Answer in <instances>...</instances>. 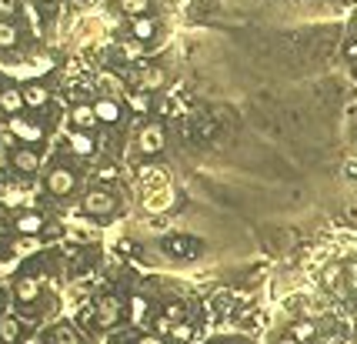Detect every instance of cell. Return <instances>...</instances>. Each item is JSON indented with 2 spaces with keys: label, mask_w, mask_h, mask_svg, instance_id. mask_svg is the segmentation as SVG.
Wrapping results in <instances>:
<instances>
[{
  "label": "cell",
  "mask_w": 357,
  "mask_h": 344,
  "mask_svg": "<svg viewBox=\"0 0 357 344\" xmlns=\"http://www.w3.org/2000/svg\"><path fill=\"white\" fill-rule=\"evenodd\" d=\"M151 7H154V0H117V10H120L127 20L151 17Z\"/></svg>",
  "instance_id": "cell-14"
},
{
  "label": "cell",
  "mask_w": 357,
  "mask_h": 344,
  "mask_svg": "<svg viewBox=\"0 0 357 344\" xmlns=\"http://www.w3.org/2000/svg\"><path fill=\"white\" fill-rule=\"evenodd\" d=\"M97 325L100 327H113L120 321V314H124V305H120V298L117 294H104V298H97Z\"/></svg>",
  "instance_id": "cell-4"
},
{
  "label": "cell",
  "mask_w": 357,
  "mask_h": 344,
  "mask_svg": "<svg viewBox=\"0 0 357 344\" xmlns=\"http://www.w3.org/2000/svg\"><path fill=\"white\" fill-rule=\"evenodd\" d=\"M117 51H120V57H127V60H140L144 57V44H137V40H120V47H117Z\"/></svg>",
  "instance_id": "cell-24"
},
{
  "label": "cell",
  "mask_w": 357,
  "mask_h": 344,
  "mask_svg": "<svg viewBox=\"0 0 357 344\" xmlns=\"http://www.w3.org/2000/svg\"><path fill=\"white\" fill-rule=\"evenodd\" d=\"M20 91H24V104L30 111H40V107L51 104V87H44V84H24Z\"/></svg>",
  "instance_id": "cell-10"
},
{
  "label": "cell",
  "mask_w": 357,
  "mask_h": 344,
  "mask_svg": "<svg viewBox=\"0 0 357 344\" xmlns=\"http://www.w3.org/2000/svg\"><path fill=\"white\" fill-rule=\"evenodd\" d=\"M94 114L100 124H120V117H124V107H120V100L117 97H97L94 100Z\"/></svg>",
  "instance_id": "cell-7"
},
{
  "label": "cell",
  "mask_w": 357,
  "mask_h": 344,
  "mask_svg": "<svg viewBox=\"0 0 357 344\" xmlns=\"http://www.w3.org/2000/svg\"><path fill=\"white\" fill-rule=\"evenodd\" d=\"M340 344H357V341H340Z\"/></svg>",
  "instance_id": "cell-35"
},
{
  "label": "cell",
  "mask_w": 357,
  "mask_h": 344,
  "mask_svg": "<svg viewBox=\"0 0 357 344\" xmlns=\"http://www.w3.org/2000/svg\"><path fill=\"white\" fill-rule=\"evenodd\" d=\"M210 344H217V341H210Z\"/></svg>",
  "instance_id": "cell-36"
},
{
  "label": "cell",
  "mask_w": 357,
  "mask_h": 344,
  "mask_svg": "<svg viewBox=\"0 0 357 344\" xmlns=\"http://www.w3.org/2000/svg\"><path fill=\"white\" fill-rule=\"evenodd\" d=\"M14 228H17V234H24V237H34V234L44 230V217H40L37 210H24V214H17Z\"/></svg>",
  "instance_id": "cell-13"
},
{
  "label": "cell",
  "mask_w": 357,
  "mask_h": 344,
  "mask_svg": "<svg viewBox=\"0 0 357 344\" xmlns=\"http://www.w3.org/2000/svg\"><path fill=\"white\" fill-rule=\"evenodd\" d=\"M340 278H344V268H340V264H331V268L324 271V284L331 287V291H338V294H344V284H340Z\"/></svg>",
  "instance_id": "cell-23"
},
{
  "label": "cell",
  "mask_w": 357,
  "mask_h": 344,
  "mask_svg": "<svg viewBox=\"0 0 357 344\" xmlns=\"http://www.w3.org/2000/svg\"><path fill=\"white\" fill-rule=\"evenodd\" d=\"M10 164H14L20 174H34L40 168V154L34 151V147H17V151L10 154Z\"/></svg>",
  "instance_id": "cell-11"
},
{
  "label": "cell",
  "mask_w": 357,
  "mask_h": 344,
  "mask_svg": "<svg viewBox=\"0 0 357 344\" xmlns=\"http://www.w3.org/2000/svg\"><path fill=\"white\" fill-rule=\"evenodd\" d=\"M170 338H174V341H187V338H190V325H187V321L174 325V331H170Z\"/></svg>",
  "instance_id": "cell-29"
},
{
  "label": "cell",
  "mask_w": 357,
  "mask_h": 344,
  "mask_svg": "<svg viewBox=\"0 0 357 344\" xmlns=\"http://www.w3.org/2000/svg\"><path fill=\"white\" fill-rule=\"evenodd\" d=\"M80 208H84V214H91V217H111L113 210H117V197L107 188H91V191L84 194Z\"/></svg>",
  "instance_id": "cell-2"
},
{
  "label": "cell",
  "mask_w": 357,
  "mask_h": 344,
  "mask_svg": "<svg viewBox=\"0 0 357 344\" xmlns=\"http://www.w3.org/2000/svg\"><path fill=\"white\" fill-rule=\"evenodd\" d=\"M351 77H354V80H357V60H354V64H351Z\"/></svg>",
  "instance_id": "cell-34"
},
{
  "label": "cell",
  "mask_w": 357,
  "mask_h": 344,
  "mask_svg": "<svg viewBox=\"0 0 357 344\" xmlns=\"http://www.w3.org/2000/svg\"><path fill=\"white\" fill-rule=\"evenodd\" d=\"M127 104H131V111H137V114H147L151 111V94L134 91V94H127Z\"/></svg>",
  "instance_id": "cell-25"
},
{
  "label": "cell",
  "mask_w": 357,
  "mask_h": 344,
  "mask_svg": "<svg viewBox=\"0 0 357 344\" xmlns=\"http://www.w3.org/2000/svg\"><path fill=\"white\" fill-rule=\"evenodd\" d=\"M20 341V321L17 318H0V344Z\"/></svg>",
  "instance_id": "cell-18"
},
{
  "label": "cell",
  "mask_w": 357,
  "mask_h": 344,
  "mask_svg": "<svg viewBox=\"0 0 357 344\" xmlns=\"http://www.w3.org/2000/svg\"><path fill=\"white\" fill-rule=\"evenodd\" d=\"M71 151H74L77 157H87V154H94V141H91V134L74 131V134H71Z\"/></svg>",
  "instance_id": "cell-20"
},
{
  "label": "cell",
  "mask_w": 357,
  "mask_h": 344,
  "mask_svg": "<svg viewBox=\"0 0 357 344\" xmlns=\"http://www.w3.org/2000/svg\"><path fill=\"white\" fill-rule=\"evenodd\" d=\"M277 344H301V341H294L291 334H284V338H277Z\"/></svg>",
  "instance_id": "cell-33"
},
{
  "label": "cell",
  "mask_w": 357,
  "mask_h": 344,
  "mask_svg": "<svg viewBox=\"0 0 357 344\" xmlns=\"http://www.w3.org/2000/svg\"><path fill=\"white\" fill-rule=\"evenodd\" d=\"M100 91H104V97H117L120 91H124V77L113 74V71H100Z\"/></svg>",
  "instance_id": "cell-16"
},
{
  "label": "cell",
  "mask_w": 357,
  "mask_h": 344,
  "mask_svg": "<svg viewBox=\"0 0 357 344\" xmlns=\"http://www.w3.org/2000/svg\"><path fill=\"white\" fill-rule=\"evenodd\" d=\"M164 318L170 325H181V321H187V311H184V305H167L164 307Z\"/></svg>",
  "instance_id": "cell-26"
},
{
  "label": "cell",
  "mask_w": 357,
  "mask_h": 344,
  "mask_svg": "<svg viewBox=\"0 0 357 344\" xmlns=\"http://www.w3.org/2000/svg\"><path fill=\"white\" fill-rule=\"evenodd\" d=\"M347 287L357 294V264H347Z\"/></svg>",
  "instance_id": "cell-31"
},
{
  "label": "cell",
  "mask_w": 357,
  "mask_h": 344,
  "mask_svg": "<svg viewBox=\"0 0 357 344\" xmlns=\"http://www.w3.org/2000/svg\"><path fill=\"white\" fill-rule=\"evenodd\" d=\"M167 201H170V191H154L151 197H147V208L161 210V208H167Z\"/></svg>",
  "instance_id": "cell-28"
},
{
  "label": "cell",
  "mask_w": 357,
  "mask_h": 344,
  "mask_svg": "<svg viewBox=\"0 0 357 344\" xmlns=\"http://www.w3.org/2000/svg\"><path fill=\"white\" fill-rule=\"evenodd\" d=\"M167 147V131H164V124H144L140 131H137V151L144 154V157H157V154Z\"/></svg>",
  "instance_id": "cell-1"
},
{
  "label": "cell",
  "mask_w": 357,
  "mask_h": 344,
  "mask_svg": "<svg viewBox=\"0 0 357 344\" xmlns=\"http://www.w3.org/2000/svg\"><path fill=\"white\" fill-rule=\"evenodd\" d=\"M97 124H100V120H97V114H94V104H74V107H71V127H74V131L91 134Z\"/></svg>",
  "instance_id": "cell-8"
},
{
  "label": "cell",
  "mask_w": 357,
  "mask_h": 344,
  "mask_svg": "<svg viewBox=\"0 0 357 344\" xmlns=\"http://www.w3.org/2000/svg\"><path fill=\"white\" fill-rule=\"evenodd\" d=\"M20 10V0H0V20H14Z\"/></svg>",
  "instance_id": "cell-27"
},
{
  "label": "cell",
  "mask_w": 357,
  "mask_h": 344,
  "mask_svg": "<svg viewBox=\"0 0 357 344\" xmlns=\"http://www.w3.org/2000/svg\"><path fill=\"white\" fill-rule=\"evenodd\" d=\"M20 40V30L14 20H0V51H10V47H17Z\"/></svg>",
  "instance_id": "cell-17"
},
{
  "label": "cell",
  "mask_w": 357,
  "mask_h": 344,
  "mask_svg": "<svg viewBox=\"0 0 357 344\" xmlns=\"http://www.w3.org/2000/svg\"><path fill=\"white\" fill-rule=\"evenodd\" d=\"M14 294H17L20 305H34L40 298V281L34 278V274H20L17 284H14Z\"/></svg>",
  "instance_id": "cell-9"
},
{
  "label": "cell",
  "mask_w": 357,
  "mask_h": 344,
  "mask_svg": "<svg viewBox=\"0 0 357 344\" xmlns=\"http://www.w3.org/2000/svg\"><path fill=\"white\" fill-rule=\"evenodd\" d=\"M54 344H80L77 327L74 325H57L54 327Z\"/></svg>",
  "instance_id": "cell-21"
},
{
  "label": "cell",
  "mask_w": 357,
  "mask_h": 344,
  "mask_svg": "<svg viewBox=\"0 0 357 344\" xmlns=\"http://www.w3.org/2000/svg\"><path fill=\"white\" fill-rule=\"evenodd\" d=\"M10 127H14V134L27 137V141H40V127L27 124V120H20V117H10Z\"/></svg>",
  "instance_id": "cell-22"
},
{
  "label": "cell",
  "mask_w": 357,
  "mask_h": 344,
  "mask_svg": "<svg viewBox=\"0 0 357 344\" xmlns=\"http://www.w3.org/2000/svg\"><path fill=\"white\" fill-rule=\"evenodd\" d=\"M47 191L54 194V197H71V194L77 191V174L71 171V168H64V164H57V168H51L47 171Z\"/></svg>",
  "instance_id": "cell-3"
},
{
  "label": "cell",
  "mask_w": 357,
  "mask_h": 344,
  "mask_svg": "<svg viewBox=\"0 0 357 344\" xmlns=\"http://www.w3.org/2000/svg\"><path fill=\"white\" fill-rule=\"evenodd\" d=\"M137 344H167V338H161V334H140V338H137Z\"/></svg>",
  "instance_id": "cell-30"
},
{
  "label": "cell",
  "mask_w": 357,
  "mask_h": 344,
  "mask_svg": "<svg viewBox=\"0 0 357 344\" xmlns=\"http://www.w3.org/2000/svg\"><path fill=\"white\" fill-rule=\"evenodd\" d=\"M294 341H301V344H307V341H314L318 338V325L311 321V318H301V321H294L291 325V331H287Z\"/></svg>",
  "instance_id": "cell-15"
},
{
  "label": "cell",
  "mask_w": 357,
  "mask_h": 344,
  "mask_svg": "<svg viewBox=\"0 0 357 344\" xmlns=\"http://www.w3.org/2000/svg\"><path fill=\"white\" fill-rule=\"evenodd\" d=\"M164 248H167V254H174V257L197 254V244H194V241H187V237H167V241H164Z\"/></svg>",
  "instance_id": "cell-19"
},
{
  "label": "cell",
  "mask_w": 357,
  "mask_h": 344,
  "mask_svg": "<svg viewBox=\"0 0 357 344\" xmlns=\"http://www.w3.org/2000/svg\"><path fill=\"white\" fill-rule=\"evenodd\" d=\"M27 104H24V91L20 87H0V111L10 117H17Z\"/></svg>",
  "instance_id": "cell-12"
},
{
  "label": "cell",
  "mask_w": 357,
  "mask_h": 344,
  "mask_svg": "<svg viewBox=\"0 0 357 344\" xmlns=\"http://www.w3.org/2000/svg\"><path fill=\"white\" fill-rule=\"evenodd\" d=\"M97 177H100V181H111V177H117V168L107 164V168H100V171H97Z\"/></svg>",
  "instance_id": "cell-32"
},
{
  "label": "cell",
  "mask_w": 357,
  "mask_h": 344,
  "mask_svg": "<svg viewBox=\"0 0 357 344\" xmlns=\"http://www.w3.org/2000/svg\"><path fill=\"white\" fill-rule=\"evenodd\" d=\"M164 84H167V71H164V67H157V64L144 67V71L137 74V91H144V94H157Z\"/></svg>",
  "instance_id": "cell-5"
},
{
  "label": "cell",
  "mask_w": 357,
  "mask_h": 344,
  "mask_svg": "<svg viewBox=\"0 0 357 344\" xmlns=\"http://www.w3.org/2000/svg\"><path fill=\"white\" fill-rule=\"evenodd\" d=\"M157 30H161V24H157L154 17L127 20V34H131V40H137V44H151V40L157 37Z\"/></svg>",
  "instance_id": "cell-6"
}]
</instances>
